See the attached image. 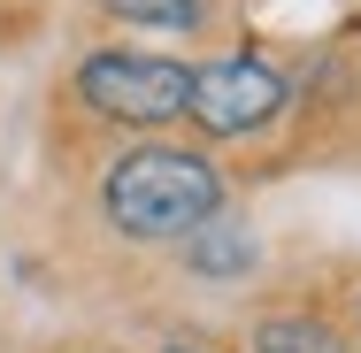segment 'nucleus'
<instances>
[{
	"label": "nucleus",
	"mask_w": 361,
	"mask_h": 353,
	"mask_svg": "<svg viewBox=\"0 0 361 353\" xmlns=\"http://www.w3.org/2000/svg\"><path fill=\"white\" fill-rule=\"evenodd\" d=\"M216 200H223V177L185 146H139L100 185V208L123 238H185L192 223L216 215Z\"/></svg>",
	"instance_id": "f257e3e1"
},
{
	"label": "nucleus",
	"mask_w": 361,
	"mask_h": 353,
	"mask_svg": "<svg viewBox=\"0 0 361 353\" xmlns=\"http://www.w3.org/2000/svg\"><path fill=\"white\" fill-rule=\"evenodd\" d=\"M77 92L116 123H169V116H185L192 70L161 62V54H92L77 70Z\"/></svg>",
	"instance_id": "f03ea898"
},
{
	"label": "nucleus",
	"mask_w": 361,
	"mask_h": 353,
	"mask_svg": "<svg viewBox=\"0 0 361 353\" xmlns=\"http://www.w3.org/2000/svg\"><path fill=\"white\" fill-rule=\"evenodd\" d=\"M285 108V77L269 62H216V70H192V92H185V116L216 139H238V131H262L269 116Z\"/></svg>",
	"instance_id": "7ed1b4c3"
},
{
	"label": "nucleus",
	"mask_w": 361,
	"mask_h": 353,
	"mask_svg": "<svg viewBox=\"0 0 361 353\" xmlns=\"http://www.w3.org/2000/svg\"><path fill=\"white\" fill-rule=\"evenodd\" d=\"M185 269H200V277H246V269H254L246 223H231V215L192 223V230H185Z\"/></svg>",
	"instance_id": "20e7f679"
},
{
	"label": "nucleus",
	"mask_w": 361,
	"mask_h": 353,
	"mask_svg": "<svg viewBox=\"0 0 361 353\" xmlns=\"http://www.w3.org/2000/svg\"><path fill=\"white\" fill-rule=\"evenodd\" d=\"M254 353H346V346H338V330L315 323V315H269V323L254 330Z\"/></svg>",
	"instance_id": "39448f33"
},
{
	"label": "nucleus",
	"mask_w": 361,
	"mask_h": 353,
	"mask_svg": "<svg viewBox=\"0 0 361 353\" xmlns=\"http://www.w3.org/2000/svg\"><path fill=\"white\" fill-rule=\"evenodd\" d=\"M108 16L123 23H154V31H192L200 23V0H100Z\"/></svg>",
	"instance_id": "423d86ee"
}]
</instances>
